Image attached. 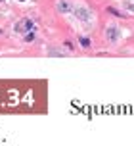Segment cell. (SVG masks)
Wrapping results in <instances>:
<instances>
[{
	"label": "cell",
	"mask_w": 134,
	"mask_h": 146,
	"mask_svg": "<svg viewBox=\"0 0 134 146\" xmlns=\"http://www.w3.org/2000/svg\"><path fill=\"white\" fill-rule=\"evenodd\" d=\"M75 12V15H77V19H79V21H90V10L88 8H84V6H77L73 10Z\"/></svg>",
	"instance_id": "obj_1"
},
{
	"label": "cell",
	"mask_w": 134,
	"mask_h": 146,
	"mask_svg": "<svg viewBox=\"0 0 134 146\" xmlns=\"http://www.w3.org/2000/svg\"><path fill=\"white\" fill-rule=\"evenodd\" d=\"M105 36H107L111 42L119 40V29H117V27H107V31H105Z\"/></svg>",
	"instance_id": "obj_2"
},
{
	"label": "cell",
	"mask_w": 134,
	"mask_h": 146,
	"mask_svg": "<svg viewBox=\"0 0 134 146\" xmlns=\"http://www.w3.org/2000/svg\"><path fill=\"white\" fill-rule=\"evenodd\" d=\"M56 8H58V12H61V14H67V12H71V4H69L67 0H60V2L56 4Z\"/></svg>",
	"instance_id": "obj_3"
},
{
	"label": "cell",
	"mask_w": 134,
	"mask_h": 146,
	"mask_svg": "<svg viewBox=\"0 0 134 146\" xmlns=\"http://www.w3.org/2000/svg\"><path fill=\"white\" fill-rule=\"evenodd\" d=\"M33 29V21L31 19H23L19 25H15V31H29Z\"/></svg>",
	"instance_id": "obj_4"
},
{
	"label": "cell",
	"mask_w": 134,
	"mask_h": 146,
	"mask_svg": "<svg viewBox=\"0 0 134 146\" xmlns=\"http://www.w3.org/2000/svg\"><path fill=\"white\" fill-rule=\"evenodd\" d=\"M81 44L84 46V48H88V46H90V40H88V36H81Z\"/></svg>",
	"instance_id": "obj_5"
},
{
	"label": "cell",
	"mask_w": 134,
	"mask_h": 146,
	"mask_svg": "<svg viewBox=\"0 0 134 146\" xmlns=\"http://www.w3.org/2000/svg\"><path fill=\"white\" fill-rule=\"evenodd\" d=\"M25 40H27V42H33V40H35V35H31V33H29V35L25 36Z\"/></svg>",
	"instance_id": "obj_6"
},
{
	"label": "cell",
	"mask_w": 134,
	"mask_h": 146,
	"mask_svg": "<svg viewBox=\"0 0 134 146\" xmlns=\"http://www.w3.org/2000/svg\"><path fill=\"white\" fill-rule=\"evenodd\" d=\"M107 12H111V14H115V15H121L119 12H117V10H115V8H107Z\"/></svg>",
	"instance_id": "obj_7"
}]
</instances>
